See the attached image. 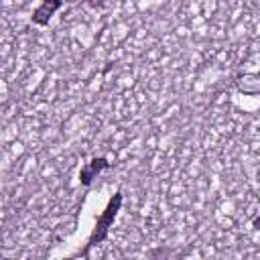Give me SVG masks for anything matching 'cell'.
I'll return each mask as SVG.
<instances>
[{
	"instance_id": "obj_1",
	"label": "cell",
	"mask_w": 260,
	"mask_h": 260,
	"mask_svg": "<svg viewBox=\"0 0 260 260\" xmlns=\"http://www.w3.org/2000/svg\"><path fill=\"white\" fill-rule=\"evenodd\" d=\"M122 199H124V197H122L120 191L110 197L106 209L102 211V215H100L98 221H95V228H93V232H91V236H89L87 248L98 246L100 242H104V240L108 238V232H110V228H112V223H114V219H116V215H118V211H120V207H122Z\"/></svg>"
},
{
	"instance_id": "obj_3",
	"label": "cell",
	"mask_w": 260,
	"mask_h": 260,
	"mask_svg": "<svg viewBox=\"0 0 260 260\" xmlns=\"http://www.w3.org/2000/svg\"><path fill=\"white\" fill-rule=\"evenodd\" d=\"M61 6H63V0H43L41 6H37L35 12H32V22H35L37 26H47L49 20H51V16H53Z\"/></svg>"
},
{
	"instance_id": "obj_2",
	"label": "cell",
	"mask_w": 260,
	"mask_h": 260,
	"mask_svg": "<svg viewBox=\"0 0 260 260\" xmlns=\"http://www.w3.org/2000/svg\"><path fill=\"white\" fill-rule=\"evenodd\" d=\"M110 167H112V162H110L108 158H104V156L91 158L89 162H85V165L81 167V171H79V183H81L83 187H89V185L93 183V179H95L102 171H106V169H110Z\"/></svg>"
},
{
	"instance_id": "obj_4",
	"label": "cell",
	"mask_w": 260,
	"mask_h": 260,
	"mask_svg": "<svg viewBox=\"0 0 260 260\" xmlns=\"http://www.w3.org/2000/svg\"><path fill=\"white\" fill-rule=\"evenodd\" d=\"M252 225H254V230H258V232H260V215H258V217L252 221Z\"/></svg>"
}]
</instances>
